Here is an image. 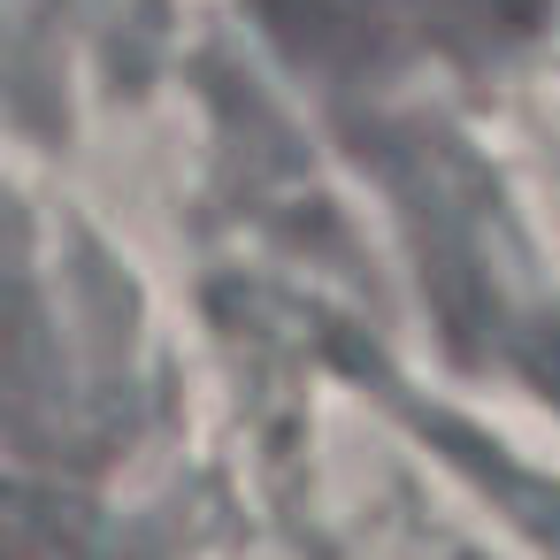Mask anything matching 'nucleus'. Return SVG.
<instances>
[{"label":"nucleus","mask_w":560,"mask_h":560,"mask_svg":"<svg viewBox=\"0 0 560 560\" xmlns=\"http://www.w3.org/2000/svg\"><path fill=\"white\" fill-rule=\"evenodd\" d=\"M0 560H55V545L47 537H16L9 522H0Z\"/></svg>","instance_id":"obj_1"}]
</instances>
